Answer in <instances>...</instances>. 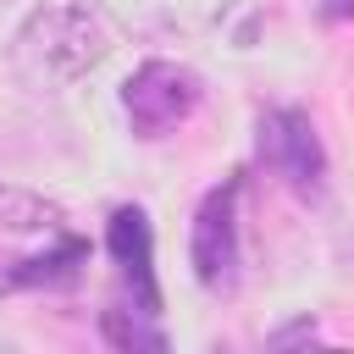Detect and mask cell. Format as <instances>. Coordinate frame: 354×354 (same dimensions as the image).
Segmentation results:
<instances>
[{
	"label": "cell",
	"instance_id": "4",
	"mask_svg": "<svg viewBox=\"0 0 354 354\" xmlns=\"http://www.w3.org/2000/svg\"><path fill=\"white\" fill-rule=\"evenodd\" d=\"M238 194H243V183L227 177L221 188L205 194V205L194 216L188 260H194V277H199L205 293H232L238 288V266H243V249H238Z\"/></svg>",
	"mask_w": 354,
	"mask_h": 354
},
{
	"label": "cell",
	"instance_id": "1",
	"mask_svg": "<svg viewBox=\"0 0 354 354\" xmlns=\"http://www.w3.org/2000/svg\"><path fill=\"white\" fill-rule=\"evenodd\" d=\"M105 55H111V33L100 11L83 0H39L11 39V72L28 88H66L88 77Z\"/></svg>",
	"mask_w": 354,
	"mask_h": 354
},
{
	"label": "cell",
	"instance_id": "9",
	"mask_svg": "<svg viewBox=\"0 0 354 354\" xmlns=\"http://www.w3.org/2000/svg\"><path fill=\"white\" fill-rule=\"evenodd\" d=\"M282 354H354V348H326V343H288Z\"/></svg>",
	"mask_w": 354,
	"mask_h": 354
},
{
	"label": "cell",
	"instance_id": "6",
	"mask_svg": "<svg viewBox=\"0 0 354 354\" xmlns=\"http://www.w3.org/2000/svg\"><path fill=\"white\" fill-rule=\"evenodd\" d=\"M105 249H111L122 282L133 288V310L155 315V310H160V288H155V266H149V260H155L149 216H144L138 205H122V210L111 216V227H105Z\"/></svg>",
	"mask_w": 354,
	"mask_h": 354
},
{
	"label": "cell",
	"instance_id": "7",
	"mask_svg": "<svg viewBox=\"0 0 354 354\" xmlns=\"http://www.w3.org/2000/svg\"><path fill=\"white\" fill-rule=\"evenodd\" d=\"M83 260H88V243H83V238H61L55 254L17 260V266L0 277V288H66V282H77Z\"/></svg>",
	"mask_w": 354,
	"mask_h": 354
},
{
	"label": "cell",
	"instance_id": "10",
	"mask_svg": "<svg viewBox=\"0 0 354 354\" xmlns=\"http://www.w3.org/2000/svg\"><path fill=\"white\" fill-rule=\"evenodd\" d=\"M0 354H17V348H11V343H0Z\"/></svg>",
	"mask_w": 354,
	"mask_h": 354
},
{
	"label": "cell",
	"instance_id": "5",
	"mask_svg": "<svg viewBox=\"0 0 354 354\" xmlns=\"http://www.w3.org/2000/svg\"><path fill=\"white\" fill-rule=\"evenodd\" d=\"M133 39H199L227 22L238 0H94Z\"/></svg>",
	"mask_w": 354,
	"mask_h": 354
},
{
	"label": "cell",
	"instance_id": "3",
	"mask_svg": "<svg viewBox=\"0 0 354 354\" xmlns=\"http://www.w3.org/2000/svg\"><path fill=\"white\" fill-rule=\"evenodd\" d=\"M260 160L299 194V199H321L326 194V149L321 133L304 111L293 105H271L260 116Z\"/></svg>",
	"mask_w": 354,
	"mask_h": 354
},
{
	"label": "cell",
	"instance_id": "2",
	"mask_svg": "<svg viewBox=\"0 0 354 354\" xmlns=\"http://www.w3.org/2000/svg\"><path fill=\"white\" fill-rule=\"evenodd\" d=\"M199 100H205V83L183 61H144L122 83V111L138 138H166L171 127H183L199 111Z\"/></svg>",
	"mask_w": 354,
	"mask_h": 354
},
{
	"label": "cell",
	"instance_id": "8",
	"mask_svg": "<svg viewBox=\"0 0 354 354\" xmlns=\"http://www.w3.org/2000/svg\"><path fill=\"white\" fill-rule=\"evenodd\" d=\"M100 332H105V343H111L116 354H171V343H166V332L155 326V315H144V310H133V304H111V310L100 315Z\"/></svg>",
	"mask_w": 354,
	"mask_h": 354
}]
</instances>
